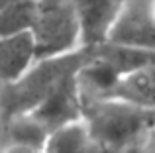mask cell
<instances>
[{
  "label": "cell",
  "mask_w": 155,
  "mask_h": 153,
  "mask_svg": "<svg viewBox=\"0 0 155 153\" xmlns=\"http://www.w3.org/2000/svg\"><path fill=\"white\" fill-rule=\"evenodd\" d=\"M108 41L155 53V16L149 0H122Z\"/></svg>",
  "instance_id": "obj_4"
},
{
  "label": "cell",
  "mask_w": 155,
  "mask_h": 153,
  "mask_svg": "<svg viewBox=\"0 0 155 153\" xmlns=\"http://www.w3.org/2000/svg\"><path fill=\"white\" fill-rule=\"evenodd\" d=\"M38 61L31 31L10 37H0V80L12 84L20 80Z\"/></svg>",
  "instance_id": "obj_7"
},
{
  "label": "cell",
  "mask_w": 155,
  "mask_h": 153,
  "mask_svg": "<svg viewBox=\"0 0 155 153\" xmlns=\"http://www.w3.org/2000/svg\"><path fill=\"white\" fill-rule=\"evenodd\" d=\"M43 153H110L91 135L87 124L73 122L49 134Z\"/></svg>",
  "instance_id": "obj_9"
},
{
  "label": "cell",
  "mask_w": 155,
  "mask_h": 153,
  "mask_svg": "<svg viewBox=\"0 0 155 153\" xmlns=\"http://www.w3.org/2000/svg\"><path fill=\"white\" fill-rule=\"evenodd\" d=\"M14 2H26V0H0V6H6V4H14Z\"/></svg>",
  "instance_id": "obj_15"
},
{
  "label": "cell",
  "mask_w": 155,
  "mask_h": 153,
  "mask_svg": "<svg viewBox=\"0 0 155 153\" xmlns=\"http://www.w3.org/2000/svg\"><path fill=\"white\" fill-rule=\"evenodd\" d=\"M88 57V49L73 51L61 57L39 59L20 80L4 86L2 94V118L16 114H30L41 104V100L65 79L67 75L79 71Z\"/></svg>",
  "instance_id": "obj_2"
},
{
  "label": "cell",
  "mask_w": 155,
  "mask_h": 153,
  "mask_svg": "<svg viewBox=\"0 0 155 153\" xmlns=\"http://www.w3.org/2000/svg\"><path fill=\"white\" fill-rule=\"evenodd\" d=\"M104 98L124 100L136 106L155 110V63L122 76Z\"/></svg>",
  "instance_id": "obj_8"
},
{
  "label": "cell",
  "mask_w": 155,
  "mask_h": 153,
  "mask_svg": "<svg viewBox=\"0 0 155 153\" xmlns=\"http://www.w3.org/2000/svg\"><path fill=\"white\" fill-rule=\"evenodd\" d=\"M149 4H151V12H153V16H155V0H149Z\"/></svg>",
  "instance_id": "obj_16"
},
{
  "label": "cell",
  "mask_w": 155,
  "mask_h": 153,
  "mask_svg": "<svg viewBox=\"0 0 155 153\" xmlns=\"http://www.w3.org/2000/svg\"><path fill=\"white\" fill-rule=\"evenodd\" d=\"M83 122L106 151L120 153L155 132V110L116 98L83 100Z\"/></svg>",
  "instance_id": "obj_1"
},
{
  "label": "cell",
  "mask_w": 155,
  "mask_h": 153,
  "mask_svg": "<svg viewBox=\"0 0 155 153\" xmlns=\"http://www.w3.org/2000/svg\"><path fill=\"white\" fill-rule=\"evenodd\" d=\"M31 35L38 61L81 49L75 0H38V16Z\"/></svg>",
  "instance_id": "obj_3"
},
{
  "label": "cell",
  "mask_w": 155,
  "mask_h": 153,
  "mask_svg": "<svg viewBox=\"0 0 155 153\" xmlns=\"http://www.w3.org/2000/svg\"><path fill=\"white\" fill-rule=\"evenodd\" d=\"M0 153H43V151L30 145H20V143H2Z\"/></svg>",
  "instance_id": "obj_12"
},
{
  "label": "cell",
  "mask_w": 155,
  "mask_h": 153,
  "mask_svg": "<svg viewBox=\"0 0 155 153\" xmlns=\"http://www.w3.org/2000/svg\"><path fill=\"white\" fill-rule=\"evenodd\" d=\"M47 138H49V130L34 114H16L10 118H2L0 124L2 143H20L43 151Z\"/></svg>",
  "instance_id": "obj_10"
},
{
  "label": "cell",
  "mask_w": 155,
  "mask_h": 153,
  "mask_svg": "<svg viewBox=\"0 0 155 153\" xmlns=\"http://www.w3.org/2000/svg\"><path fill=\"white\" fill-rule=\"evenodd\" d=\"M38 16V0L14 2L0 6V37L31 31Z\"/></svg>",
  "instance_id": "obj_11"
},
{
  "label": "cell",
  "mask_w": 155,
  "mask_h": 153,
  "mask_svg": "<svg viewBox=\"0 0 155 153\" xmlns=\"http://www.w3.org/2000/svg\"><path fill=\"white\" fill-rule=\"evenodd\" d=\"M77 73L79 71L67 75L41 100V104L34 112H30L49 130V134L57 128L83 120V96H81Z\"/></svg>",
  "instance_id": "obj_5"
},
{
  "label": "cell",
  "mask_w": 155,
  "mask_h": 153,
  "mask_svg": "<svg viewBox=\"0 0 155 153\" xmlns=\"http://www.w3.org/2000/svg\"><path fill=\"white\" fill-rule=\"evenodd\" d=\"M122 0H75L81 30V47H96L108 41Z\"/></svg>",
  "instance_id": "obj_6"
},
{
  "label": "cell",
  "mask_w": 155,
  "mask_h": 153,
  "mask_svg": "<svg viewBox=\"0 0 155 153\" xmlns=\"http://www.w3.org/2000/svg\"><path fill=\"white\" fill-rule=\"evenodd\" d=\"M120 153H147V149H145V139L140 143H132V145L124 147Z\"/></svg>",
  "instance_id": "obj_13"
},
{
  "label": "cell",
  "mask_w": 155,
  "mask_h": 153,
  "mask_svg": "<svg viewBox=\"0 0 155 153\" xmlns=\"http://www.w3.org/2000/svg\"><path fill=\"white\" fill-rule=\"evenodd\" d=\"M145 149H147V153H155V132L145 139Z\"/></svg>",
  "instance_id": "obj_14"
}]
</instances>
